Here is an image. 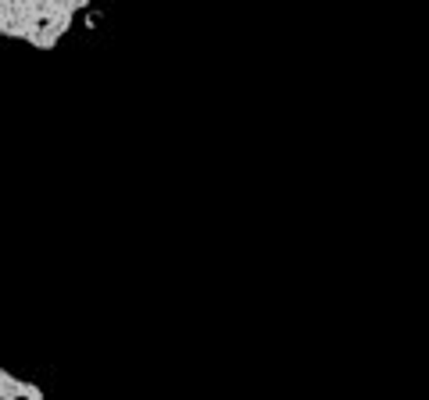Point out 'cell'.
<instances>
[{"mask_svg": "<svg viewBox=\"0 0 429 400\" xmlns=\"http://www.w3.org/2000/svg\"><path fill=\"white\" fill-rule=\"evenodd\" d=\"M22 400H43V389L36 382H22Z\"/></svg>", "mask_w": 429, "mask_h": 400, "instance_id": "obj_1", "label": "cell"}, {"mask_svg": "<svg viewBox=\"0 0 429 400\" xmlns=\"http://www.w3.org/2000/svg\"><path fill=\"white\" fill-rule=\"evenodd\" d=\"M72 4H75V11H86V8H90V0H72Z\"/></svg>", "mask_w": 429, "mask_h": 400, "instance_id": "obj_2", "label": "cell"}]
</instances>
